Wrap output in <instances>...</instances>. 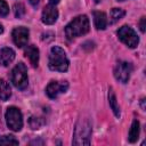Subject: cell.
I'll list each match as a JSON object with an SVG mask.
<instances>
[{
	"label": "cell",
	"instance_id": "cell-1",
	"mask_svg": "<svg viewBox=\"0 0 146 146\" xmlns=\"http://www.w3.org/2000/svg\"><path fill=\"white\" fill-rule=\"evenodd\" d=\"M89 27H90L89 18L86 15H80L66 25L65 34H66L67 39H74L80 35L86 34L89 31Z\"/></svg>",
	"mask_w": 146,
	"mask_h": 146
},
{
	"label": "cell",
	"instance_id": "cell-2",
	"mask_svg": "<svg viewBox=\"0 0 146 146\" xmlns=\"http://www.w3.org/2000/svg\"><path fill=\"white\" fill-rule=\"evenodd\" d=\"M49 68L57 72H65L68 68V59L64 49L58 46H54L49 54Z\"/></svg>",
	"mask_w": 146,
	"mask_h": 146
},
{
	"label": "cell",
	"instance_id": "cell-3",
	"mask_svg": "<svg viewBox=\"0 0 146 146\" xmlns=\"http://www.w3.org/2000/svg\"><path fill=\"white\" fill-rule=\"evenodd\" d=\"M91 137V124L88 119H80L75 125L73 145H89Z\"/></svg>",
	"mask_w": 146,
	"mask_h": 146
},
{
	"label": "cell",
	"instance_id": "cell-4",
	"mask_svg": "<svg viewBox=\"0 0 146 146\" xmlns=\"http://www.w3.org/2000/svg\"><path fill=\"white\" fill-rule=\"evenodd\" d=\"M11 82L13 84L19 89V90H24L27 87L29 83V79H27V68L25 66L24 63H18L11 71Z\"/></svg>",
	"mask_w": 146,
	"mask_h": 146
},
{
	"label": "cell",
	"instance_id": "cell-5",
	"mask_svg": "<svg viewBox=\"0 0 146 146\" xmlns=\"http://www.w3.org/2000/svg\"><path fill=\"white\" fill-rule=\"evenodd\" d=\"M6 122L9 129H11L13 131H19L23 127L22 112L15 106L8 107L6 111Z\"/></svg>",
	"mask_w": 146,
	"mask_h": 146
},
{
	"label": "cell",
	"instance_id": "cell-6",
	"mask_svg": "<svg viewBox=\"0 0 146 146\" xmlns=\"http://www.w3.org/2000/svg\"><path fill=\"white\" fill-rule=\"evenodd\" d=\"M117 36L129 48H136L139 42V38L137 33L128 25H123L117 30Z\"/></svg>",
	"mask_w": 146,
	"mask_h": 146
},
{
	"label": "cell",
	"instance_id": "cell-7",
	"mask_svg": "<svg viewBox=\"0 0 146 146\" xmlns=\"http://www.w3.org/2000/svg\"><path fill=\"white\" fill-rule=\"evenodd\" d=\"M132 72V65L128 62H119L114 67V76L121 83H127Z\"/></svg>",
	"mask_w": 146,
	"mask_h": 146
},
{
	"label": "cell",
	"instance_id": "cell-8",
	"mask_svg": "<svg viewBox=\"0 0 146 146\" xmlns=\"http://www.w3.org/2000/svg\"><path fill=\"white\" fill-rule=\"evenodd\" d=\"M68 88V83L66 81H51L46 88V92L49 98H57L58 95L65 92Z\"/></svg>",
	"mask_w": 146,
	"mask_h": 146
},
{
	"label": "cell",
	"instance_id": "cell-9",
	"mask_svg": "<svg viewBox=\"0 0 146 146\" xmlns=\"http://www.w3.org/2000/svg\"><path fill=\"white\" fill-rule=\"evenodd\" d=\"M29 34H30V31L27 27H24V26H19V27H15L13 30V40L15 42V44L19 48L26 46L27 43V40H29Z\"/></svg>",
	"mask_w": 146,
	"mask_h": 146
},
{
	"label": "cell",
	"instance_id": "cell-10",
	"mask_svg": "<svg viewBox=\"0 0 146 146\" xmlns=\"http://www.w3.org/2000/svg\"><path fill=\"white\" fill-rule=\"evenodd\" d=\"M42 22L47 25H51L54 24L57 18H58V10L56 8V5H51V3H48L43 10H42Z\"/></svg>",
	"mask_w": 146,
	"mask_h": 146
},
{
	"label": "cell",
	"instance_id": "cell-11",
	"mask_svg": "<svg viewBox=\"0 0 146 146\" xmlns=\"http://www.w3.org/2000/svg\"><path fill=\"white\" fill-rule=\"evenodd\" d=\"M15 58V51L9 48V47H5L0 50V64L2 66H8Z\"/></svg>",
	"mask_w": 146,
	"mask_h": 146
},
{
	"label": "cell",
	"instance_id": "cell-12",
	"mask_svg": "<svg viewBox=\"0 0 146 146\" xmlns=\"http://www.w3.org/2000/svg\"><path fill=\"white\" fill-rule=\"evenodd\" d=\"M25 56L30 59V63L32 64L33 67L38 66V63H39V49L34 44L27 46V48L25 49Z\"/></svg>",
	"mask_w": 146,
	"mask_h": 146
},
{
	"label": "cell",
	"instance_id": "cell-13",
	"mask_svg": "<svg viewBox=\"0 0 146 146\" xmlns=\"http://www.w3.org/2000/svg\"><path fill=\"white\" fill-rule=\"evenodd\" d=\"M94 23L97 30H105L107 26V17L103 11H94Z\"/></svg>",
	"mask_w": 146,
	"mask_h": 146
},
{
	"label": "cell",
	"instance_id": "cell-14",
	"mask_svg": "<svg viewBox=\"0 0 146 146\" xmlns=\"http://www.w3.org/2000/svg\"><path fill=\"white\" fill-rule=\"evenodd\" d=\"M10 95H11V90L9 83L6 80L0 79V100L6 102L10 97Z\"/></svg>",
	"mask_w": 146,
	"mask_h": 146
},
{
	"label": "cell",
	"instance_id": "cell-15",
	"mask_svg": "<svg viewBox=\"0 0 146 146\" xmlns=\"http://www.w3.org/2000/svg\"><path fill=\"white\" fill-rule=\"evenodd\" d=\"M108 103H110V106H111L114 115L116 117H120V107H119V104L116 102L115 94H114V91H113L112 88H110V91H108Z\"/></svg>",
	"mask_w": 146,
	"mask_h": 146
},
{
	"label": "cell",
	"instance_id": "cell-16",
	"mask_svg": "<svg viewBox=\"0 0 146 146\" xmlns=\"http://www.w3.org/2000/svg\"><path fill=\"white\" fill-rule=\"evenodd\" d=\"M139 138V121L138 120H133L132 124H131V128H130V131H129V141L130 143H135L137 141V139Z\"/></svg>",
	"mask_w": 146,
	"mask_h": 146
},
{
	"label": "cell",
	"instance_id": "cell-17",
	"mask_svg": "<svg viewBox=\"0 0 146 146\" xmlns=\"http://www.w3.org/2000/svg\"><path fill=\"white\" fill-rule=\"evenodd\" d=\"M125 15V11L121 8H113L110 13V23L114 24L116 22H119L123 16Z\"/></svg>",
	"mask_w": 146,
	"mask_h": 146
},
{
	"label": "cell",
	"instance_id": "cell-18",
	"mask_svg": "<svg viewBox=\"0 0 146 146\" xmlns=\"http://www.w3.org/2000/svg\"><path fill=\"white\" fill-rule=\"evenodd\" d=\"M0 145H18V140L14 136H0Z\"/></svg>",
	"mask_w": 146,
	"mask_h": 146
},
{
	"label": "cell",
	"instance_id": "cell-19",
	"mask_svg": "<svg viewBox=\"0 0 146 146\" xmlns=\"http://www.w3.org/2000/svg\"><path fill=\"white\" fill-rule=\"evenodd\" d=\"M9 13V7L5 0H0V16H7Z\"/></svg>",
	"mask_w": 146,
	"mask_h": 146
},
{
	"label": "cell",
	"instance_id": "cell-20",
	"mask_svg": "<svg viewBox=\"0 0 146 146\" xmlns=\"http://www.w3.org/2000/svg\"><path fill=\"white\" fill-rule=\"evenodd\" d=\"M25 13V9H24V6L22 3H16L15 5V16L16 17H22L23 14Z\"/></svg>",
	"mask_w": 146,
	"mask_h": 146
},
{
	"label": "cell",
	"instance_id": "cell-21",
	"mask_svg": "<svg viewBox=\"0 0 146 146\" xmlns=\"http://www.w3.org/2000/svg\"><path fill=\"white\" fill-rule=\"evenodd\" d=\"M41 124H42V122L40 121L39 117H31L30 119V125L32 129H39L41 127Z\"/></svg>",
	"mask_w": 146,
	"mask_h": 146
},
{
	"label": "cell",
	"instance_id": "cell-22",
	"mask_svg": "<svg viewBox=\"0 0 146 146\" xmlns=\"http://www.w3.org/2000/svg\"><path fill=\"white\" fill-rule=\"evenodd\" d=\"M139 26H140V31L141 32H145V17H141L140 23H139Z\"/></svg>",
	"mask_w": 146,
	"mask_h": 146
},
{
	"label": "cell",
	"instance_id": "cell-23",
	"mask_svg": "<svg viewBox=\"0 0 146 146\" xmlns=\"http://www.w3.org/2000/svg\"><path fill=\"white\" fill-rule=\"evenodd\" d=\"M30 1V3L33 6V7H35L38 3H39V0H29Z\"/></svg>",
	"mask_w": 146,
	"mask_h": 146
},
{
	"label": "cell",
	"instance_id": "cell-24",
	"mask_svg": "<svg viewBox=\"0 0 146 146\" xmlns=\"http://www.w3.org/2000/svg\"><path fill=\"white\" fill-rule=\"evenodd\" d=\"M58 1H59V0H49V3H51V5H57Z\"/></svg>",
	"mask_w": 146,
	"mask_h": 146
},
{
	"label": "cell",
	"instance_id": "cell-25",
	"mask_svg": "<svg viewBox=\"0 0 146 146\" xmlns=\"http://www.w3.org/2000/svg\"><path fill=\"white\" fill-rule=\"evenodd\" d=\"M3 32V27H2V25L0 24V33H2Z\"/></svg>",
	"mask_w": 146,
	"mask_h": 146
},
{
	"label": "cell",
	"instance_id": "cell-26",
	"mask_svg": "<svg viewBox=\"0 0 146 146\" xmlns=\"http://www.w3.org/2000/svg\"><path fill=\"white\" fill-rule=\"evenodd\" d=\"M95 2H97V3H98V2H99V0H95Z\"/></svg>",
	"mask_w": 146,
	"mask_h": 146
},
{
	"label": "cell",
	"instance_id": "cell-27",
	"mask_svg": "<svg viewBox=\"0 0 146 146\" xmlns=\"http://www.w3.org/2000/svg\"><path fill=\"white\" fill-rule=\"evenodd\" d=\"M119 1H124V0H119Z\"/></svg>",
	"mask_w": 146,
	"mask_h": 146
}]
</instances>
